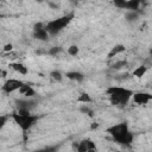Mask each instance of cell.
I'll use <instances>...</instances> for the list:
<instances>
[{"label": "cell", "instance_id": "obj_3", "mask_svg": "<svg viewBox=\"0 0 152 152\" xmlns=\"http://www.w3.org/2000/svg\"><path fill=\"white\" fill-rule=\"evenodd\" d=\"M11 116L23 132L31 129L39 120V116L36 114H32L28 109H17V112H14Z\"/></svg>", "mask_w": 152, "mask_h": 152}, {"label": "cell", "instance_id": "obj_9", "mask_svg": "<svg viewBox=\"0 0 152 152\" xmlns=\"http://www.w3.org/2000/svg\"><path fill=\"white\" fill-rule=\"evenodd\" d=\"M19 91H20V94H21L24 97H27V99H31V97H33V96L36 95V90H34L31 86H28V84H26V83H24V84L21 86V88L19 89Z\"/></svg>", "mask_w": 152, "mask_h": 152}, {"label": "cell", "instance_id": "obj_1", "mask_svg": "<svg viewBox=\"0 0 152 152\" xmlns=\"http://www.w3.org/2000/svg\"><path fill=\"white\" fill-rule=\"evenodd\" d=\"M107 133L113 140L120 145H131L133 141V133L129 131L127 122H119L107 128Z\"/></svg>", "mask_w": 152, "mask_h": 152}, {"label": "cell", "instance_id": "obj_19", "mask_svg": "<svg viewBox=\"0 0 152 152\" xmlns=\"http://www.w3.org/2000/svg\"><path fill=\"white\" fill-rule=\"evenodd\" d=\"M126 2H127V0H113V5L119 10H125Z\"/></svg>", "mask_w": 152, "mask_h": 152}, {"label": "cell", "instance_id": "obj_18", "mask_svg": "<svg viewBox=\"0 0 152 152\" xmlns=\"http://www.w3.org/2000/svg\"><path fill=\"white\" fill-rule=\"evenodd\" d=\"M50 77H51L53 81H56V82H61V81L63 80V75H62V72H61L59 70H52V71L50 72Z\"/></svg>", "mask_w": 152, "mask_h": 152}, {"label": "cell", "instance_id": "obj_28", "mask_svg": "<svg viewBox=\"0 0 152 152\" xmlns=\"http://www.w3.org/2000/svg\"><path fill=\"white\" fill-rule=\"evenodd\" d=\"M1 72H2V71H1V69H0V77H1Z\"/></svg>", "mask_w": 152, "mask_h": 152}, {"label": "cell", "instance_id": "obj_16", "mask_svg": "<svg viewBox=\"0 0 152 152\" xmlns=\"http://www.w3.org/2000/svg\"><path fill=\"white\" fill-rule=\"evenodd\" d=\"M146 71H147V66L146 65H140V66H138L137 69H134L133 70V76H135V77H138V78H141L145 74H146Z\"/></svg>", "mask_w": 152, "mask_h": 152}, {"label": "cell", "instance_id": "obj_20", "mask_svg": "<svg viewBox=\"0 0 152 152\" xmlns=\"http://www.w3.org/2000/svg\"><path fill=\"white\" fill-rule=\"evenodd\" d=\"M78 52H80V48L77 45H71V46L68 48V53L70 56H77Z\"/></svg>", "mask_w": 152, "mask_h": 152}, {"label": "cell", "instance_id": "obj_4", "mask_svg": "<svg viewBox=\"0 0 152 152\" xmlns=\"http://www.w3.org/2000/svg\"><path fill=\"white\" fill-rule=\"evenodd\" d=\"M72 19H74V13H68V14L58 17L53 20H50L45 25V28H46L49 36H56V34L61 33L71 23Z\"/></svg>", "mask_w": 152, "mask_h": 152}, {"label": "cell", "instance_id": "obj_10", "mask_svg": "<svg viewBox=\"0 0 152 152\" xmlns=\"http://www.w3.org/2000/svg\"><path fill=\"white\" fill-rule=\"evenodd\" d=\"M17 103V108L18 109H31V107L34 104V101L32 100H28L27 97H25V100H17L15 101Z\"/></svg>", "mask_w": 152, "mask_h": 152}, {"label": "cell", "instance_id": "obj_17", "mask_svg": "<svg viewBox=\"0 0 152 152\" xmlns=\"http://www.w3.org/2000/svg\"><path fill=\"white\" fill-rule=\"evenodd\" d=\"M93 100H91V97H90V95L88 94V93H81L80 94V96L77 97V102H81V103H83V104H88V103H90Z\"/></svg>", "mask_w": 152, "mask_h": 152}, {"label": "cell", "instance_id": "obj_25", "mask_svg": "<svg viewBox=\"0 0 152 152\" xmlns=\"http://www.w3.org/2000/svg\"><path fill=\"white\" fill-rule=\"evenodd\" d=\"M12 48H13V46H12V44H6V45L4 46V50H5V51H11V50H12Z\"/></svg>", "mask_w": 152, "mask_h": 152}, {"label": "cell", "instance_id": "obj_24", "mask_svg": "<svg viewBox=\"0 0 152 152\" xmlns=\"http://www.w3.org/2000/svg\"><path fill=\"white\" fill-rule=\"evenodd\" d=\"M125 65H126V61H119V62H116V63L113 64V68L114 69H119V68H122Z\"/></svg>", "mask_w": 152, "mask_h": 152}, {"label": "cell", "instance_id": "obj_7", "mask_svg": "<svg viewBox=\"0 0 152 152\" xmlns=\"http://www.w3.org/2000/svg\"><path fill=\"white\" fill-rule=\"evenodd\" d=\"M49 33L45 28V26L42 23H38L33 26V38L40 42H46L49 39Z\"/></svg>", "mask_w": 152, "mask_h": 152}, {"label": "cell", "instance_id": "obj_22", "mask_svg": "<svg viewBox=\"0 0 152 152\" xmlns=\"http://www.w3.org/2000/svg\"><path fill=\"white\" fill-rule=\"evenodd\" d=\"M80 110H81L82 113H84V114H88L89 116H93V109H90L87 104H83V106L80 108Z\"/></svg>", "mask_w": 152, "mask_h": 152}, {"label": "cell", "instance_id": "obj_8", "mask_svg": "<svg viewBox=\"0 0 152 152\" xmlns=\"http://www.w3.org/2000/svg\"><path fill=\"white\" fill-rule=\"evenodd\" d=\"M131 99L135 104H146L152 100V95L146 91H138V93H133Z\"/></svg>", "mask_w": 152, "mask_h": 152}, {"label": "cell", "instance_id": "obj_14", "mask_svg": "<svg viewBox=\"0 0 152 152\" xmlns=\"http://www.w3.org/2000/svg\"><path fill=\"white\" fill-rule=\"evenodd\" d=\"M10 66L14 71H17V72H19L21 75H26L27 74V66H25L23 63H11Z\"/></svg>", "mask_w": 152, "mask_h": 152}, {"label": "cell", "instance_id": "obj_13", "mask_svg": "<svg viewBox=\"0 0 152 152\" xmlns=\"http://www.w3.org/2000/svg\"><path fill=\"white\" fill-rule=\"evenodd\" d=\"M125 50H126V48H125L122 44H118V45H115L114 48H112V50L108 52V58H113V57H115L116 55L124 52Z\"/></svg>", "mask_w": 152, "mask_h": 152}, {"label": "cell", "instance_id": "obj_11", "mask_svg": "<svg viewBox=\"0 0 152 152\" xmlns=\"http://www.w3.org/2000/svg\"><path fill=\"white\" fill-rule=\"evenodd\" d=\"M65 76H66V78L75 81V82H82L84 80V75L80 71H68L65 74Z\"/></svg>", "mask_w": 152, "mask_h": 152}, {"label": "cell", "instance_id": "obj_21", "mask_svg": "<svg viewBox=\"0 0 152 152\" xmlns=\"http://www.w3.org/2000/svg\"><path fill=\"white\" fill-rule=\"evenodd\" d=\"M61 51H62V48H61V46H53V48H51V49L48 51V53H49L50 56H56V55H58Z\"/></svg>", "mask_w": 152, "mask_h": 152}, {"label": "cell", "instance_id": "obj_26", "mask_svg": "<svg viewBox=\"0 0 152 152\" xmlns=\"http://www.w3.org/2000/svg\"><path fill=\"white\" fill-rule=\"evenodd\" d=\"M99 127V124L97 122H94L93 125H91V129H94V128H97Z\"/></svg>", "mask_w": 152, "mask_h": 152}, {"label": "cell", "instance_id": "obj_12", "mask_svg": "<svg viewBox=\"0 0 152 152\" xmlns=\"http://www.w3.org/2000/svg\"><path fill=\"white\" fill-rule=\"evenodd\" d=\"M141 2H142V0H127L126 8L125 10H128V11H138Z\"/></svg>", "mask_w": 152, "mask_h": 152}, {"label": "cell", "instance_id": "obj_2", "mask_svg": "<svg viewBox=\"0 0 152 152\" xmlns=\"http://www.w3.org/2000/svg\"><path fill=\"white\" fill-rule=\"evenodd\" d=\"M133 90L124 87H109L107 89V95L109 96V101L113 106L124 107L128 103L133 95Z\"/></svg>", "mask_w": 152, "mask_h": 152}, {"label": "cell", "instance_id": "obj_27", "mask_svg": "<svg viewBox=\"0 0 152 152\" xmlns=\"http://www.w3.org/2000/svg\"><path fill=\"white\" fill-rule=\"evenodd\" d=\"M72 2H74V4H77V2H78V0H72Z\"/></svg>", "mask_w": 152, "mask_h": 152}, {"label": "cell", "instance_id": "obj_6", "mask_svg": "<svg viewBox=\"0 0 152 152\" xmlns=\"http://www.w3.org/2000/svg\"><path fill=\"white\" fill-rule=\"evenodd\" d=\"M74 147L76 148L77 152H88V151H95L97 147H96V144L89 139V138H86V139H82L81 141H78L77 144H74Z\"/></svg>", "mask_w": 152, "mask_h": 152}, {"label": "cell", "instance_id": "obj_23", "mask_svg": "<svg viewBox=\"0 0 152 152\" xmlns=\"http://www.w3.org/2000/svg\"><path fill=\"white\" fill-rule=\"evenodd\" d=\"M7 121H8V116H7V115H1V114H0V131L5 127V125L7 124Z\"/></svg>", "mask_w": 152, "mask_h": 152}, {"label": "cell", "instance_id": "obj_15", "mask_svg": "<svg viewBox=\"0 0 152 152\" xmlns=\"http://www.w3.org/2000/svg\"><path fill=\"white\" fill-rule=\"evenodd\" d=\"M139 11H127V13L125 14V19L128 21V23H134L139 19Z\"/></svg>", "mask_w": 152, "mask_h": 152}, {"label": "cell", "instance_id": "obj_5", "mask_svg": "<svg viewBox=\"0 0 152 152\" xmlns=\"http://www.w3.org/2000/svg\"><path fill=\"white\" fill-rule=\"evenodd\" d=\"M24 84L23 81L18 80V78H8L1 87L2 91L6 93V94H11V93H14L17 90H19L21 88V86Z\"/></svg>", "mask_w": 152, "mask_h": 152}]
</instances>
